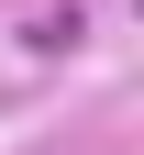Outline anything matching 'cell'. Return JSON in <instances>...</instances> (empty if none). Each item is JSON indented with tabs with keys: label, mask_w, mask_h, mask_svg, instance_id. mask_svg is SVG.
<instances>
[{
	"label": "cell",
	"mask_w": 144,
	"mask_h": 155,
	"mask_svg": "<svg viewBox=\"0 0 144 155\" xmlns=\"http://www.w3.org/2000/svg\"><path fill=\"white\" fill-rule=\"evenodd\" d=\"M78 33H89V22H78V0H67V11H45V22H33V55H55V45H78Z\"/></svg>",
	"instance_id": "1"
}]
</instances>
